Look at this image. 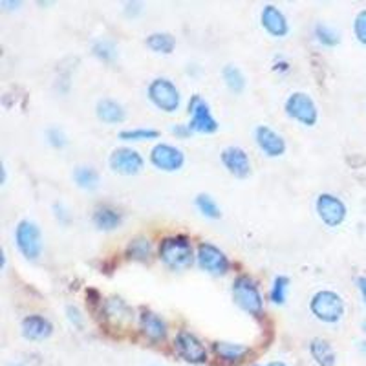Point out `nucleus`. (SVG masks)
Wrapping results in <instances>:
<instances>
[{"label":"nucleus","mask_w":366,"mask_h":366,"mask_svg":"<svg viewBox=\"0 0 366 366\" xmlns=\"http://www.w3.org/2000/svg\"><path fill=\"white\" fill-rule=\"evenodd\" d=\"M92 222L99 231H114L123 224V214L110 205H101L93 211Z\"/></svg>","instance_id":"obj_19"},{"label":"nucleus","mask_w":366,"mask_h":366,"mask_svg":"<svg viewBox=\"0 0 366 366\" xmlns=\"http://www.w3.org/2000/svg\"><path fill=\"white\" fill-rule=\"evenodd\" d=\"M159 132L156 128H126L119 132L121 141H150V139H158Z\"/></svg>","instance_id":"obj_28"},{"label":"nucleus","mask_w":366,"mask_h":366,"mask_svg":"<svg viewBox=\"0 0 366 366\" xmlns=\"http://www.w3.org/2000/svg\"><path fill=\"white\" fill-rule=\"evenodd\" d=\"M310 356L319 366H337V354L334 346L323 337H315L310 343Z\"/></svg>","instance_id":"obj_20"},{"label":"nucleus","mask_w":366,"mask_h":366,"mask_svg":"<svg viewBox=\"0 0 366 366\" xmlns=\"http://www.w3.org/2000/svg\"><path fill=\"white\" fill-rule=\"evenodd\" d=\"M73 181L79 189L84 191H95L99 187V172L93 167L81 165L73 170Z\"/></svg>","instance_id":"obj_24"},{"label":"nucleus","mask_w":366,"mask_h":366,"mask_svg":"<svg viewBox=\"0 0 366 366\" xmlns=\"http://www.w3.org/2000/svg\"><path fill=\"white\" fill-rule=\"evenodd\" d=\"M139 330L141 334L147 337L150 343L158 345V343H163L167 339V334H169V328H167V323L161 315H158L156 312H150V310H143L139 313Z\"/></svg>","instance_id":"obj_17"},{"label":"nucleus","mask_w":366,"mask_h":366,"mask_svg":"<svg viewBox=\"0 0 366 366\" xmlns=\"http://www.w3.org/2000/svg\"><path fill=\"white\" fill-rule=\"evenodd\" d=\"M255 143L260 148V152L268 158H280L284 156L288 148L284 137L268 125H258L255 128Z\"/></svg>","instance_id":"obj_14"},{"label":"nucleus","mask_w":366,"mask_h":366,"mask_svg":"<svg viewBox=\"0 0 366 366\" xmlns=\"http://www.w3.org/2000/svg\"><path fill=\"white\" fill-rule=\"evenodd\" d=\"M66 317H68V321H70L76 328H82V313L79 308L73 306V304H68V306H66Z\"/></svg>","instance_id":"obj_34"},{"label":"nucleus","mask_w":366,"mask_h":366,"mask_svg":"<svg viewBox=\"0 0 366 366\" xmlns=\"http://www.w3.org/2000/svg\"><path fill=\"white\" fill-rule=\"evenodd\" d=\"M357 288H359V291H361L363 301H365V304H366V277H359V279H357Z\"/></svg>","instance_id":"obj_36"},{"label":"nucleus","mask_w":366,"mask_h":366,"mask_svg":"<svg viewBox=\"0 0 366 366\" xmlns=\"http://www.w3.org/2000/svg\"><path fill=\"white\" fill-rule=\"evenodd\" d=\"M315 211L324 225L328 227H339L346 220L348 209L346 203L339 196H335L332 192H321L315 200Z\"/></svg>","instance_id":"obj_10"},{"label":"nucleus","mask_w":366,"mask_h":366,"mask_svg":"<svg viewBox=\"0 0 366 366\" xmlns=\"http://www.w3.org/2000/svg\"><path fill=\"white\" fill-rule=\"evenodd\" d=\"M152 242L148 240L147 236H136V238H132V240L128 242V246H126V257L130 258V260H136V262L148 264L152 260Z\"/></svg>","instance_id":"obj_22"},{"label":"nucleus","mask_w":366,"mask_h":366,"mask_svg":"<svg viewBox=\"0 0 366 366\" xmlns=\"http://www.w3.org/2000/svg\"><path fill=\"white\" fill-rule=\"evenodd\" d=\"M148 161L154 169L161 170V172H178L185 165V152L170 143H156L150 148Z\"/></svg>","instance_id":"obj_9"},{"label":"nucleus","mask_w":366,"mask_h":366,"mask_svg":"<svg viewBox=\"0 0 366 366\" xmlns=\"http://www.w3.org/2000/svg\"><path fill=\"white\" fill-rule=\"evenodd\" d=\"M104 312H106V315L108 317H123V315H128L130 313V308L126 306V302L123 301V299H119V297H112V299H108L106 301V304H104Z\"/></svg>","instance_id":"obj_31"},{"label":"nucleus","mask_w":366,"mask_h":366,"mask_svg":"<svg viewBox=\"0 0 366 366\" xmlns=\"http://www.w3.org/2000/svg\"><path fill=\"white\" fill-rule=\"evenodd\" d=\"M170 132H172L176 137H180V139H187L189 136H192V130L189 128V125H174L170 128Z\"/></svg>","instance_id":"obj_35"},{"label":"nucleus","mask_w":366,"mask_h":366,"mask_svg":"<svg viewBox=\"0 0 366 366\" xmlns=\"http://www.w3.org/2000/svg\"><path fill=\"white\" fill-rule=\"evenodd\" d=\"M187 110L191 115V121L187 125L192 130V134H214L220 128L218 121L214 119L213 112H211V106L200 93L191 95Z\"/></svg>","instance_id":"obj_7"},{"label":"nucleus","mask_w":366,"mask_h":366,"mask_svg":"<svg viewBox=\"0 0 366 366\" xmlns=\"http://www.w3.org/2000/svg\"><path fill=\"white\" fill-rule=\"evenodd\" d=\"M46 137H48V143L55 148H65L68 145V139H66V134L60 128L54 126V128H48L46 130Z\"/></svg>","instance_id":"obj_33"},{"label":"nucleus","mask_w":366,"mask_h":366,"mask_svg":"<svg viewBox=\"0 0 366 366\" xmlns=\"http://www.w3.org/2000/svg\"><path fill=\"white\" fill-rule=\"evenodd\" d=\"M315 38L319 44H323L326 48H335L337 44H341L339 32H335L334 27H330L328 24H323V22H319L315 26Z\"/></svg>","instance_id":"obj_29"},{"label":"nucleus","mask_w":366,"mask_h":366,"mask_svg":"<svg viewBox=\"0 0 366 366\" xmlns=\"http://www.w3.org/2000/svg\"><path fill=\"white\" fill-rule=\"evenodd\" d=\"M284 112L290 119L304 126H315L319 121V108L313 98L306 92H293L284 103Z\"/></svg>","instance_id":"obj_6"},{"label":"nucleus","mask_w":366,"mask_h":366,"mask_svg":"<svg viewBox=\"0 0 366 366\" xmlns=\"http://www.w3.org/2000/svg\"><path fill=\"white\" fill-rule=\"evenodd\" d=\"M310 312L319 323L337 324L345 315V301L335 291L319 290L310 299Z\"/></svg>","instance_id":"obj_3"},{"label":"nucleus","mask_w":366,"mask_h":366,"mask_svg":"<svg viewBox=\"0 0 366 366\" xmlns=\"http://www.w3.org/2000/svg\"><path fill=\"white\" fill-rule=\"evenodd\" d=\"M92 54L98 57V59L104 60V62H110V60L115 59V55H117V49L110 41H98V43H93L92 46Z\"/></svg>","instance_id":"obj_30"},{"label":"nucleus","mask_w":366,"mask_h":366,"mask_svg":"<svg viewBox=\"0 0 366 366\" xmlns=\"http://www.w3.org/2000/svg\"><path fill=\"white\" fill-rule=\"evenodd\" d=\"M0 172H2V180H0V183L4 185L5 180H8V170H5V165L2 163V167H0Z\"/></svg>","instance_id":"obj_37"},{"label":"nucleus","mask_w":366,"mask_h":366,"mask_svg":"<svg viewBox=\"0 0 366 366\" xmlns=\"http://www.w3.org/2000/svg\"><path fill=\"white\" fill-rule=\"evenodd\" d=\"M268 366H288L284 361H273V363H269Z\"/></svg>","instance_id":"obj_38"},{"label":"nucleus","mask_w":366,"mask_h":366,"mask_svg":"<svg viewBox=\"0 0 366 366\" xmlns=\"http://www.w3.org/2000/svg\"><path fill=\"white\" fill-rule=\"evenodd\" d=\"M255 366H260V365H255Z\"/></svg>","instance_id":"obj_41"},{"label":"nucleus","mask_w":366,"mask_h":366,"mask_svg":"<svg viewBox=\"0 0 366 366\" xmlns=\"http://www.w3.org/2000/svg\"><path fill=\"white\" fill-rule=\"evenodd\" d=\"M194 205H196L198 211H200L205 218L209 220L222 218V209H220V205L216 203V200H214L211 194H207V192H200V194L194 198Z\"/></svg>","instance_id":"obj_26"},{"label":"nucleus","mask_w":366,"mask_h":366,"mask_svg":"<svg viewBox=\"0 0 366 366\" xmlns=\"http://www.w3.org/2000/svg\"><path fill=\"white\" fill-rule=\"evenodd\" d=\"M260 24L271 37L284 38L290 33V22L286 19L284 11L277 5L266 4L260 11Z\"/></svg>","instance_id":"obj_16"},{"label":"nucleus","mask_w":366,"mask_h":366,"mask_svg":"<svg viewBox=\"0 0 366 366\" xmlns=\"http://www.w3.org/2000/svg\"><path fill=\"white\" fill-rule=\"evenodd\" d=\"M174 350L183 361L191 363V365H203L207 361V348H205V345L198 339L196 335L187 332V330H181V332L176 334Z\"/></svg>","instance_id":"obj_12"},{"label":"nucleus","mask_w":366,"mask_h":366,"mask_svg":"<svg viewBox=\"0 0 366 366\" xmlns=\"http://www.w3.org/2000/svg\"><path fill=\"white\" fill-rule=\"evenodd\" d=\"M21 334L24 339L33 341V343L46 341L54 334V324H52L49 319L44 317V315L32 313V315H26V317L22 319Z\"/></svg>","instance_id":"obj_15"},{"label":"nucleus","mask_w":366,"mask_h":366,"mask_svg":"<svg viewBox=\"0 0 366 366\" xmlns=\"http://www.w3.org/2000/svg\"><path fill=\"white\" fill-rule=\"evenodd\" d=\"M231 295L233 301L242 312L249 313L253 317H260L264 312V299L258 288L257 280L251 279L249 275H238L231 286Z\"/></svg>","instance_id":"obj_2"},{"label":"nucleus","mask_w":366,"mask_h":366,"mask_svg":"<svg viewBox=\"0 0 366 366\" xmlns=\"http://www.w3.org/2000/svg\"><path fill=\"white\" fill-rule=\"evenodd\" d=\"M147 98L156 108L165 114H174L180 110L181 93L174 82L167 77H156L148 82Z\"/></svg>","instance_id":"obj_4"},{"label":"nucleus","mask_w":366,"mask_h":366,"mask_svg":"<svg viewBox=\"0 0 366 366\" xmlns=\"http://www.w3.org/2000/svg\"><path fill=\"white\" fill-rule=\"evenodd\" d=\"M214 354L225 363H240L244 357L249 354V346L238 345V343H225V341H216L213 345Z\"/></svg>","instance_id":"obj_21"},{"label":"nucleus","mask_w":366,"mask_h":366,"mask_svg":"<svg viewBox=\"0 0 366 366\" xmlns=\"http://www.w3.org/2000/svg\"><path fill=\"white\" fill-rule=\"evenodd\" d=\"M15 246L26 260L35 262L43 255V233L33 220H21L15 227Z\"/></svg>","instance_id":"obj_5"},{"label":"nucleus","mask_w":366,"mask_h":366,"mask_svg":"<svg viewBox=\"0 0 366 366\" xmlns=\"http://www.w3.org/2000/svg\"><path fill=\"white\" fill-rule=\"evenodd\" d=\"M222 77H224L225 87L229 88L233 93H242L246 90V77L242 73V70L235 65L224 66L222 70Z\"/></svg>","instance_id":"obj_25"},{"label":"nucleus","mask_w":366,"mask_h":366,"mask_svg":"<svg viewBox=\"0 0 366 366\" xmlns=\"http://www.w3.org/2000/svg\"><path fill=\"white\" fill-rule=\"evenodd\" d=\"M108 167L114 170L115 174L136 176L145 167V159L136 148L117 147L108 156Z\"/></svg>","instance_id":"obj_11"},{"label":"nucleus","mask_w":366,"mask_h":366,"mask_svg":"<svg viewBox=\"0 0 366 366\" xmlns=\"http://www.w3.org/2000/svg\"><path fill=\"white\" fill-rule=\"evenodd\" d=\"M158 258L170 271H185L196 262V253L189 236L169 235L158 244Z\"/></svg>","instance_id":"obj_1"},{"label":"nucleus","mask_w":366,"mask_h":366,"mask_svg":"<svg viewBox=\"0 0 366 366\" xmlns=\"http://www.w3.org/2000/svg\"><path fill=\"white\" fill-rule=\"evenodd\" d=\"M290 284H291L290 277H286V275H277V277H275L273 284H271V290H269V299H271L273 304H277V306L286 304Z\"/></svg>","instance_id":"obj_27"},{"label":"nucleus","mask_w":366,"mask_h":366,"mask_svg":"<svg viewBox=\"0 0 366 366\" xmlns=\"http://www.w3.org/2000/svg\"><path fill=\"white\" fill-rule=\"evenodd\" d=\"M363 330H365V332H366V321H365V323H363Z\"/></svg>","instance_id":"obj_40"},{"label":"nucleus","mask_w":366,"mask_h":366,"mask_svg":"<svg viewBox=\"0 0 366 366\" xmlns=\"http://www.w3.org/2000/svg\"><path fill=\"white\" fill-rule=\"evenodd\" d=\"M220 161L224 165V169L238 180H246L251 174V159L242 147H236V145L225 147L220 152Z\"/></svg>","instance_id":"obj_13"},{"label":"nucleus","mask_w":366,"mask_h":366,"mask_svg":"<svg viewBox=\"0 0 366 366\" xmlns=\"http://www.w3.org/2000/svg\"><path fill=\"white\" fill-rule=\"evenodd\" d=\"M95 115L104 125H119L126 119V110L119 101L104 98L99 99L95 104Z\"/></svg>","instance_id":"obj_18"},{"label":"nucleus","mask_w":366,"mask_h":366,"mask_svg":"<svg viewBox=\"0 0 366 366\" xmlns=\"http://www.w3.org/2000/svg\"><path fill=\"white\" fill-rule=\"evenodd\" d=\"M354 35L363 46H366V10L359 11L354 21Z\"/></svg>","instance_id":"obj_32"},{"label":"nucleus","mask_w":366,"mask_h":366,"mask_svg":"<svg viewBox=\"0 0 366 366\" xmlns=\"http://www.w3.org/2000/svg\"><path fill=\"white\" fill-rule=\"evenodd\" d=\"M359 348H361V352L366 356V341H363L361 345H359Z\"/></svg>","instance_id":"obj_39"},{"label":"nucleus","mask_w":366,"mask_h":366,"mask_svg":"<svg viewBox=\"0 0 366 366\" xmlns=\"http://www.w3.org/2000/svg\"><path fill=\"white\" fill-rule=\"evenodd\" d=\"M198 268L214 277H224L231 268L229 257L211 242H200L196 247Z\"/></svg>","instance_id":"obj_8"},{"label":"nucleus","mask_w":366,"mask_h":366,"mask_svg":"<svg viewBox=\"0 0 366 366\" xmlns=\"http://www.w3.org/2000/svg\"><path fill=\"white\" fill-rule=\"evenodd\" d=\"M145 44L154 54L170 55L176 48V38L167 32H154L145 38Z\"/></svg>","instance_id":"obj_23"}]
</instances>
